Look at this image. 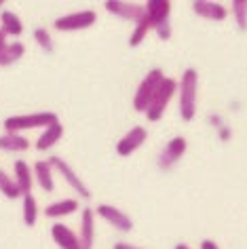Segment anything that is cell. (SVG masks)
Returning a JSON list of instances; mask_svg holds the SVG:
<instances>
[{
  "label": "cell",
  "instance_id": "obj_1",
  "mask_svg": "<svg viewBox=\"0 0 247 249\" xmlns=\"http://www.w3.org/2000/svg\"><path fill=\"white\" fill-rule=\"evenodd\" d=\"M196 91H199V74L194 68H186L177 83L180 93V116L182 121L190 123L196 114Z\"/></svg>",
  "mask_w": 247,
  "mask_h": 249
},
{
  "label": "cell",
  "instance_id": "obj_2",
  "mask_svg": "<svg viewBox=\"0 0 247 249\" xmlns=\"http://www.w3.org/2000/svg\"><path fill=\"white\" fill-rule=\"evenodd\" d=\"M59 118L55 112H32V114H17V116H9L4 121V131L7 133H21L28 129H38V127H49V124L57 123Z\"/></svg>",
  "mask_w": 247,
  "mask_h": 249
},
{
  "label": "cell",
  "instance_id": "obj_3",
  "mask_svg": "<svg viewBox=\"0 0 247 249\" xmlns=\"http://www.w3.org/2000/svg\"><path fill=\"white\" fill-rule=\"evenodd\" d=\"M176 91H177V80L165 76L163 83H160V87H159V91L154 93V97H152L150 106H148V110L144 112L148 121H150V123H159L160 118H163V114H165V110H167L169 102H171V99H174V95H176Z\"/></svg>",
  "mask_w": 247,
  "mask_h": 249
},
{
  "label": "cell",
  "instance_id": "obj_4",
  "mask_svg": "<svg viewBox=\"0 0 247 249\" xmlns=\"http://www.w3.org/2000/svg\"><path fill=\"white\" fill-rule=\"evenodd\" d=\"M163 78H165V74H163L160 68H152V70L146 74L144 80L138 85V91H135V95H133V108H135V112H146L148 110V106H150L154 93L159 91Z\"/></svg>",
  "mask_w": 247,
  "mask_h": 249
},
{
  "label": "cell",
  "instance_id": "obj_5",
  "mask_svg": "<svg viewBox=\"0 0 247 249\" xmlns=\"http://www.w3.org/2000/svg\"><path fill=\"white\" fill-rule=\"evenodd\" d=\"M97 21L95 11H78V13H68L64 17L55 19V30L57 32H80V30H87Z\"/></svg>",
  "mask_w": 247,
  "mask_h": 249
},
{
  "label": "cell",
  "instance_id": "obj_6",
  "mask_svg": "<svg viewBox=\"0 0 247 249\" xmlns=\"http://www.w3.org/2000/svg\"><path fill=\"white\" fill-rule=\"evenodd\" d=\"M49 163L53 165V169H57L59 171V176L66 179L68 182V186H70V188L76 192V195L80 196V198H85V201H87V198H91V190H89V186L83 182V179H80V176H76V171L72 169L70 165L66 163L64 159H59V157H51L49 159Z\"/></svg>",
  "mask_w": 247,
  "mask_h": 249
},
{
  "label": "cell",
  "instance_id": "obj_7",
  "mask_svg": "<svg viewBox=\"0 0 247 249\" xmlns=\"http://www.w3.org/2000/svg\"><path fill=\"white\" fill-rule=\"evenodd\" d=\"M186 148H188V144H186V140H184L182 135L171 138L167 142V146H165L163 150H160V154H159V163H157L159 169L160 171H171L177 163H180V159L184 157Z\"/></svg>",
  "mask_w": 247,
  "mask_h": 249
},
{
  "label": "cell",
  "instance_id": "obj_8",
  "mask_svg": "<svg viewBox=\"0 0 247 249\" xmlns=\"http://www.w3.org/2000/svg\"><path fill=\"white\" fill-rule=\"evenodd\" d=\"M108 13H112L121 19H127V21H133V23H140L146 19V9L144 4L140 2H123V0H106L104 2Z\"/></svg>",
  "mask_w": 247,
  "mask_h": 249
},
{
  "label": "cell",
  "instance_id": "obj_9",
  "mask_svg": "<svg viewBox=\"0 0 247 249\" xmlns=\"http://www.w3.org/2000/svg\"><path fill=\"white\" fill-rule=\"evenodd\" d=\"M95 213L100 215L102 220H106L110 226H114L116 230H121V232H131V230H133V220L123 209L114 207V205H106V203L97 205Z\"/></svg>",
  "mask_w": 247,
  "mask_h": 249
},
{
  "label": "cell",
  "instance_id": "obj_10",
  "mask_svg": "<svg viewBox=\"0 0 247 249\" xmlns=\"http://www.w3.org/2000/svg\"><path fill=\"white\" fill-rule=\"evenodd\" d=\"M146 140H148L146 127H133L131 131H127V133L119 140V144H116V154H119V157H123V159L131 157L135 150H140V148L144 146Z\"/></svg>",
  "mask_w": 247,
  "mask_h": 249
},
{
  "label": "cell",
  "instance_id": "obj_11",
  "mask_svg": "<svg viewBox=\"0 0 247 249\" xmlns=\"http://www.w3.org/2000/svg\"><path fill=\"white\" fill-rule=\"evenodd\" d=\"M146 9V19L150 23L152 30H157L159 26H163V23L171 21V2L169 0H148L144 4Z\"/></svg>",
  "mask_w": 247,
  "mask_h": 249
},
{
  "label": "cell",
  "instance_id": "obj_12",
  "mask_svg": "<svg viewBox=\"0 0 247 249\" xmlns=\"http://www.w3.org/2000/svg\"><path fill=\"white\" fill-rule=\"evenodd\" d=\"M193 11L203 19H209V21H224L228 11L222 2H212V0H194L193 4Z\"/></svg>",
  "mask_w": 247,
  "mask_h": 249
},
{
  "label": "cell",
  "instance_id": "obj_13",
  "mask_svg": "<svg viewBox=\"0 0 247 249\" xmlns=\"http://www.w3.org/2000/svg\"><path fill=\"white\" fill-rule=\"evenodd\" d=\"M51 236H53V243L59 249H83L80 247L78 234L74 232L72 228H68L66 224H61V222H55L51 226Z\"/></svg>",
  "mask_w": 247,
  "mask_h": 249
},
{
  "label": "cell",
  "instance_id": "obj_14",
  "mask_svg": "<svg viewBox=\"0 0 247 249\" xmlns=\"http://www.w3.org/2000/svg\"><path fill=\"white\" fill-rule=\"evenodd\" d=\"M80 247L83 249H93L95 243V213L91 207H85L83 213H80Z\"/></svg>",
  "mask_w": 247,
  "mask_h": 249
},
{
  "label": "cell",
  "instance_id": "obj_15",
  "mask_svg": "<svg viewBox=\"0 0 247 249\" xmlns=\"http://www.w3.org/2000/svg\"><path fill=\"white\" fill-rule=\"evenodd\" d=\"M13 171H15V184H17V188H19V195L21 196H26L32 192V186H34V173H32V167H30L26 160H15V167H13Z\"/></svg>",
  "mask_w": 247,
  "mask_h": 249
},
{
  "label": "cell",
  "instance_id": "obj_16",
  "mask_svg": "<svg viewBox=\"0 0 247 249\" xmlns=\"http://www.w3.org/2000/svg\"><path fill=\"white\" fill-rule=\"evenodd\" d=\"M32 173H34V179L38 182V186L45 192H53L55 190V178H53V165L47 160H36L34 167H32Z\"/></svg>",
  "mask_w": 247,
  "mask_h": 249
},
{
  "label": "cell",
  "instance_id": "obj_17",
  "mask_svg": "<svg viewBox=\"0 0 247 249\" xmlns=\"http://www.w3.org/2000/svg\"><path fill=\"white\" fill-rule=\"evenodd\" d=\"M61 138H64V124L57 121V123H53V124H49V127L42 129L40 138L36 140V150H40V152L51 150Z\"/></svg>",
  "mask_w": 247,
  "mask_h": 249
},
{
  "label": "cell",
  "instance_id": "obj_18",
  "mask_svg": "<svg viewBox=\"0 0 247 249\" xmlns=\"http://www.w3.org/2000/svg\"><path fill=\"white\" fill-rule=\"evenodd\" d=\"M76 209H78L76 198H61V201H55V203L49 205V207L45 209V215L51 217V220H59V217L72 215Z\"/></svg>",
  "mask_w": 247,
  "mask_h": 249
},
{
  "label": "cell",
  "instance_id": "obj_19",
  "mask_svg": "<svg viewBox=\"0 0 247 249\" xmlns=\"http://www.w3.org/2000/svg\"><path fill=\"white\" fill-rule=\"evenodd\" d=\"M30 148V142L21 133H2L0 135V150L4 152H23Z\"/></svg>",
  "mask_w": 247,
  "mask_h": 249
},
{
  "label": "cell",
  "instance_id": "obj_20",
  "mask_svg": "<svg viewBox=\"0 0 247 249\" xmlns=\"http://www.w3.org/2000/svg\"><path fill=\"white\" fill-rule=\"evenodd\" d=\"M0 30L7 36H21L23 34V23L13 11H2L0 13Z\"/></svg>",
  "mask_w": 247,
  "mask_h": 249
},
{
  "label": "cell",
  "instance_id": "obj_21",
  "mask_svg": "<svg viewBox=\"0 0 247 249\" xmlns=\"http://www.w3.org/2000/svg\"><path fill=\"white\" fill-rule=\"evenodd\" d=\"M23 53H26L23 42H19V40L9 42V45L0 51V68H7L11 64H15V61H19L23 57Z\"/></svg>",
  "mask_w": 247,
  "mask_h": 249
},
{
  "label": "cell",
  "instance_id": "obj_22",
  "mask_svg": "<svg viewBox=\"0 0 247 249\" xmlns=\"http://www.w3.org/2000/svg\"><path fill=\"white\" fill-rule=\"evenodd\" d=\"M23 224H26L28 228H32L36 222H38V203H36V198L32 195H26L23 196Z\"/></svg>",
  "mask_w": 247,
  "mask_h": 249
},
{
  "label": "cell",
  "instance_id": "obj_23",
  "mask_svg": "<svg viewBox=\"0 0 247 249\" xmlns=\"http://www.w3.org/2000/svg\"><path fill=\"white\" fill-rule=\"evenodd\" d=\"M230 9H232L234 21H237V28L241 32H245L247 30V0H232Z\"/></svg>",
  "mask_w": 247,
  "mask_h": 249
},
{
  "label": "cell",
  "instance_id": "obj_24",
  "mask_svg": "<svg viewBox=\"0 0 247 249\" xmlns=\"http://www.w3.org/2000/svg\"><path fill=\"white\" fill-rule=\"evenodd\" d=\"M150 30H152V28H150V23H148V19L135 23L133 32H131V36H129V47H131V49L140 47L141 42H144V38L148 36V32H150Z\"/></svg>",
  "mask_w": 247,
  "mask_h": 249
},
{
  "label": "cell",
  "instance_id": "obj_25",
  "mask_svg": "<svg viewBox=\"0 0 247 249\" xmlns=\"http://www.w3.org/2000/svg\"><path fill=\"white\" fill-rule=\"evenodd\" d=\"M0 192H2L7 198H19V188H17L15 179L9 178L7 173H4L2 169H0Z\"/></svg>",
  "mask_w": 247,
  "mask_h": 249
},
{
  "label": "cell",
  "instance_id": "obj_26",
  "mask_svg": "<svg viewBox=\"0 0 247 249\" xmlns=\"http://www.w3.org/2000/svg\"><path fill=\"white\" fill-rule=\"evenodd\" d=\"M34 40H36V45H38L45 53L51 55V53L55 51V45H53L51 34H49L47 28H36V30H34Z\"/></svg>",
  "mask_w": 247,
  "mask_h": 249
},
{
  "label": "cell",
  "instance_id": "obj_27",
  "mask_svg": "<svg viewBox=\"0 0 247 249\" xmlns=\"http://www.w3.org/2000/svg\"><path fill=\"white\" fill-rule=\"evenodd\" d=\"M154 32H157V36H159L160 40H169V38H171V34H174V28H171V21L163 23V26H159L157 30H154Z\"/></svg>",
  "mask_w": 247,
  "mask_h": 249
},
{
  "label": "cell",
  "instance_id": "obj_28",
  "mask_svg": "<svg viewBox=\"0 0 247 249\" xmlns=\"http://www.w3.org/2000/svg\"><path fill=\"white\" fill-rule=\"evenodd\" d=\"M209 121L213 123V127L218 129V131H220L222 127H226V124H224V121H222V116H220V114H212V116H209Z\"/></svg>",
  "mask_w": 247,
  "mask_h": 249
},
{
  "label": "cell",
  "instance_id": "obj_29",
  "mask_svg": "<svg viewBox=\"0 0 247 249\" xmlns=\"http://www.w3.org/2000/svg\"><path fill=\"white\" fill-rule=\"evenodd\" d=\"M114 249H144V247H138V245H131V243H114Z\"/></svg>",
  "mask_w": 247,
  "mask_h": 249
},
{
  "label": "cell",
  "instance_id": "obj_30",
  "mask_svg": "<svg viewBox=\"0 0 247 249\" xmlns=\"http://www.w3.org/2000/svg\"><path fill=\"white\" fill-rule=\"evenodd\" d=\"M201 249H220V247H218V243H213L212 239H205L201 243Z\"/></svg>",
  "mask_w": 247,
  "mask_h": 249
},
{
  "label": "cell",
  "instance_id": "obj_31",
  "mask_svg": "<svg viewBox=\"0 0 247 249\" xmlns=\"http://www.w3.org/2000/svg\"><path fill=\"white\" fill-rule=\"evenodd\" d=\"M218 133H220V140H224V142H226V140H230V135H232V133H230V129H228V127H222Z\"/></svg>",
  "mask_w": 247,
  "mask_h": 249
},
{
  "label": "cell",
  "instance_id": "obj_32",
  "mask_svg": "<svg viewBox=\"0 0 247 249\" xmlns=\"http://www.w3.org/2000/svg\"><path fill=\"white\" fill-rule=\"evenodd\" d=\"M7 45H9V36H7V34H4V32H2V30H0V51H2V49H4V47H7Z\"/></svg>",
  "mask_w": 247,
  "mask_h": 249
},
{
  "label": "cell",
  "instance_id": "obj_33",
  "mask_svg": "<svg viewBox=\"0 0 247 249\" xmlns=\"http://www.w3.org/2000/svg\"><path fill=\"white\" fill-rule=\"evenodd\" d=\"M174 249H193V247H188L186 243H177V245H176Z\"/></svg>",
  "mask_w": 247,
  "mask_h": 249
},
{
  "label": "cell",
  "instance_id": "obj_34",
  "mask_svg": "<svg viewBox=\"0 0 247 249\" xmlns=\"http://www.w3.org/2000/svg\"><path fill=\"white\" fill-rule=\"evenodd\" d=\"M2 4H4V0H0V7H2Z\"/></svg>",
  "mask_w": 247,
  "mask_h": 249
}]
</instances>
